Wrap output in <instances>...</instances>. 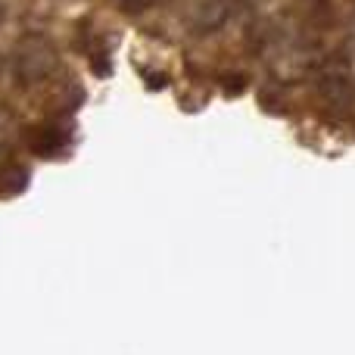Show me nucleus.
Instances as JSON below:
<instances>
[{"mask_svg":"<svg viewBox=\"0 0 355 355\" xmlns=\"http://www.w3.org/2000/svg\"><path fill=\"white\" fill-rule=\"evenodd\" d=\"M0 12H3V10H0Z\"/></svg>","mask_w":355,"mask_h":355,"instance_id":"nucleus-5","label":"nucleus"},{"mask_svg":"<svg viewBox=\"0 0 355 355\" xmlns=\"http://www.w3.org/2000/svg\"><path fill=\"white\" fill-rule=\"evenodd\" d=\"M28 184V172L19 162H3L0 166V193H19Z\"/></svg>","mask_w":355,"mask_h":355,"instance_id":"nucleus-3","label":"nucleus"},{"mask_svg":"<svg viewBox=\"0 0 355 355\" xmlns=\"http://www.w3.org/2000/svg\"><path fill=\"white\" fill-rule=\"evenodd\" d=\"M25 141H28V150L35 156L50 159V156H60L66 150V131L60 125H35V128H28Z\"/></svg>","mask_w":355,"mask_h":355,"instance_id":"nucleus-2","label":"nucleus"},{"mask_svg":"<svg viewBox=\"0 0 355 355\" xmlns=\"http://www.w3.org/2000/svg\"><path fill=\"white\" fill-rule=\"evenodd\" d=\"M56 69V47L44 35H25L12 53V72L22 85H41Z\"/></svg>","mask_w":355,"mask_h":355,"instance_id":"nucleus-1","label":"nucleus"},{"mask_svg":"<svg viewBox=\"0 0 355 355\" xmlns=\"http://www.w3.org/2000/svg\"><path fill=\"white\" fill-rule=\"evenodd\" d=\"M3 153H6V137H3V131H0V159H3Z\"/></svg>","mask_w":355,"mask_h":355,"instance_id":"nucleus-4","label":"nucleus"}]
</instances>
